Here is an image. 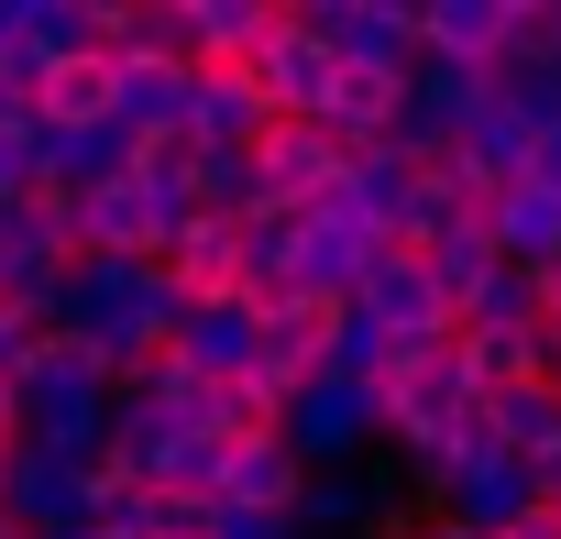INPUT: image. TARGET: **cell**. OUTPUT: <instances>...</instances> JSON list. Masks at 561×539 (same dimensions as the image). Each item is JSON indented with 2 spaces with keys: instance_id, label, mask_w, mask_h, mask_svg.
Instances as JSON below:
<instances>
[{
  "instance_id": "cell-1",
  "label": "cell",
  "mask_w": 561,
  "mask_h": 539,
  "mask_svg": "<svg viewBox=\"0 0 561 539\" xmlns=\"http://www.w3.org/2000/svg\"><path fill=\"white\" fill-rule=\"evenodd\" d=\"M23 309L45 320V342H78L111 386L144 375V364L176 342V320H187V298L165 287V264H122V253H78L67 276H56L45 298H23Z\"/></svg>"
},
{
  "instance_id": "cell-2",
  "label": "cell",
  "mask_w": 561,
  "mask_h": 539,
  "mask_svg": "<svg viewBox=\"0 0 561 539\" xmlns=\"http://www.w3.org/2000/svg\"><path fill=\"white\" fill-rule=\"evenodd\" d=\"M111 375L78 353V342H45L23 375H12V408H23V440L34 451H67V462H100V440H111Z\"/></svg>"
},
{
  "instance_id": "cell-3",
  "label": "cell",
  "mask_w": 561,
  "mask_h": 539,
  "mask_svg": "<svg viewBox=\"0 0 561 539\" xmlns=\"http://www.w3.org/2000/svg\"><path fill=\"white\" fill-rule=\"evenodd\" d=\"M275 440L298 451V473H342V462H364V451H375V386L342 375V364H320V375L287 397Z\"/></svg>"
},
{
  "instance_id": "cell-4",
  "label": "cell",
  "mask_w": 561,
  "mask_h": 539,
  "mask_svg": "<svg viewBox=\"0 0 561 539\" xmlns=\"http://www.w3.org/2000/svg\"><path fill=\"white\" fill-rule=\"evenodd\" d=\"M375 253H386V231H375V220L342 198V176H331V187L298 209V276H287V298H320V309H342V298L364 287V264H375Z\"/></svg>"
},
{
  "instance_id": "cell-5",
  "label": "cell",
  "mask_w": 561,
  "mask_h": 539,
  "mask_svg": "<svg viewBox=\"0 0 561 539\" xmlns=\"http://www.w3.org/2000/svg\"><path fill=\"white\" fill-rule=\"evenodd\" d=\"M298 12H309V34L331 45L342 78H397L408 89V67H419V0H298Z\"/></svg>"
},
{
  "instance_id": "cell-6",
  "label": "cell",
  "mask_w": 561,
  "mask_h": 539,
  "mask_svg": "<svg viewBox=\"0 0 561 539\" xmlns=\"http://www.w3.org/2000/svg\"><path fill=\"white\" fill-rule=\"evenodd\" d=\"M0 517L23 539H56V528H89L100 517V462H67V451H0Z\"/></svg>"
},
{
  "instance_id": "cell-7",
  "label": "cell",
  "mask_w": 561,
  "mask_h": 539,
  "mask_svg": "<svg viewBox=\"0 0 561 539\" xmlns=\"http://www.w3.org/2000/svg\"><path fill=\"white\" fill-rule=\"evenodd\" d=\"M430 506H440V517H462L473 539H495V528H517V517L539 506V473H528L517 451H495V440H462V451L440 462Z\"/></svg>"
},
{
  "instance_id": "cell-8",
  "label": "cell",
  "mask_w": 561,
  "mask_h": 539,
  "mask_svg": "<svg viewBox=\"0 0 561 539\" xmlns=\"http://www.w3.org/2000/svg\"><path fill=\"white\" fill-rule=\"evenodd\" d=\"M331 364V309L320 298H253V397H275V408H287L309 375Z\"/></svg>"
},
{
  "instance_id": "cell-9",
  "label": "cell",
  "mask_w": 561,
  "mask_h": 539,
  "mask_svg": "<svg viewBox=\"0 0 561 539\" xmlns=\"http://www.w3.org/2000/svg\"><path fill=\"white\" fill-rule=\"evenodd\" d=\"M342 309H364V320H375V331H397V342H451V331H462V320H451V298L430 287V264H419L408 242H386V253L364 264V287H353Z\"/></svg>"
},
{
  "instance_id": "cell-10",
  "label": "cell",
  "mask_w": 561,
  "mask_h": 539,
  "mask_svg": "<svg viewBox=\"0 0 561 539\" xmlns=\"http://www.w3.org/2000/svg\"><path fill=\"white\" fill-rule=\"evenodd\" d=\"M78 264V231H67V198H0V298H45Z\"/></svg>"
},
{
  "instance_id": "cell-11",
  "label": "cell",
  "mask_w": 561,
  "mask_h": 539,
  "mask_svg": "<svg viewBox=\"0 0 561 539\" xmlns=\"http://www.w3.org/2000/svg\"><path fill=\"white\" fill-rule=\"evenodd\" d=\"M331 45L309 34V12H275V34H264V56H253V89H264V122H320V100H331Z\"/></svg>"
},
{
  "instance_id": "cell-12",
  "label": "cell",
  "mask_w": 561,
  "mask_h": 539,
  "mask_svg": "<svg viewBox=\"0 0 561 539\" xmlns=\"http://www.w3.org/2000/svg\"><path fill=\"white\" fill-rule=\"evenodd\" d=\"M342 176V144L320 122H264L253 133V209H309Z\"/></svg>"
},
{
  "instance_id": "cell-13",
  "label": "cell",
  "mask_w": 561,
  "mask_h": 539,
  "mask_svg": "<svg viewBox=\"0 0 561 539\" xmlns=\"http://www.w3.org/2000/svg\"><path fill=\"white\" fill-rule=\"evenodd\" d=\"M187 89H198V67L111 56V122H122L133 144H187Z\"/></svg>"
},
{
  "instance_id": "cell-14",
  "label": "cell",
  "mask_w": 561,
  "mask_h": 539,
  "mask_svg": "<svg viewBox=\"0 0 561 539\" xmlns=\"http://www.w3.org/2000/svg\"><path fill=\"white\" fill-rule=\"evenodd\" d=\"M386 495H397V473H375V462H342V473H309L298 484V539H375L386 528Z\"/></svg>"
},
{
  "instance_id": "cell-15",
  "label": "cell",
  "mask_w": 561,
  "mask_h": 539,
  "mask_svg": "<svg viewBox=\"0 0 561 539\" xmlns=\"http://www.w3.org/2000/svg\"><path fill=\"white\" fill-rule=\"evenodd\" d=\"M484 242H495V264H517V276H550V264H561V198L550 187H495L484 198Z\"/></svg>"
},
{
  "instance_id": "cell-16",
  "label": "cell",
  "mask_w": 561,
  "mask_h": 539,
  "mask_svg": "<svg viewBox=\"0 0 561 539\" xmlns=\"http://www.w3.org/2000/svg\"><path fill=\"white\" fill-rule=\"evenodd\" d=\"M165 353H176L198 386H242V375H253V298H209V309H187Z\"/></svg>"
},
{
  "instance_id": "cell-17",
  "label": "cell",
  "mask_w": 561,
  "mask_h": 539,
  "mask_svg": "<svg viewBox=\"0 0 561 539\" xmlns=\"http://www.w3.org/2000/svg\"><path fill=\"white\" fill-rule=\"evenodd\" d=\"M165 287H176L187 309L242 298V220H187V231L165 242Z\"/></svg>"
},
{
  "instance_id": "cell-18",
  "label": "cell",
  "mask_w": 561,
  "mask_h": 539,
  "mask_svg": "<svg viewBox=\"0 0 561 539\" xmlns=\"http://www.w3.org/2000/svg\"><path fill=\"white\" fill-rule=\"evenodd\" d=\"M495 45H506V0H419V56L430 67H495Z\"/></svg>"
},
{
  "instance_id": "cell-19",
  "label": "cell",
  "mask_w": 561,
  "mask_h": 539,
  "mask_svg": "<svg viewBox=\"0 0 561 539\" xmlns=\"http://www.w3.org/2000/svg\"><path fill=\"white\" fill-rule=\"evenodd\" d=\"M298 484H309V473H298L287 440H242V451L220 462V506H231V517H298Z\"/></svg>"
},
{
  "instance_id": "cell-20",
  "label": "cell",
  "mask_w": 561,
  "mask_h": 539,
  "mask_svg": "<svg viewBox=\"0 0 561 539\" xmlns=\"http://www.w3.org/2000/svg\"><path fill=\"white\" fill-rule=\"evenodd\" d=\"M419 176H430V165H408L397 144H364V154H342V198H353V209H364V220H375L386 242H397V220H408Z\"/></svg>"
},
{
  "instance_id": "cell-21",
  "label": "cell",
  "mask_w": 561,
  "mask_h": 539,
  "mask_svg": "<svg viewBox=\"0 0 561 539\" xmlns=\"http://www.w3.org/2000/svg\"><path fill=\"white\" fill-rule=\"evenodd\" d=\"M484 440L517 451V462L539 473V462L561 451V397H550V386H506V397H484Z\"/></svg>"
},
{
  "instance_id": "cell-22",
  "label": "cell",
  "mask_w": 561,
  "mask_h": 539,
  "mask_svg": "<svg viewBox=\"0 0 561 539\" xmlns=\"http://www.w3.org/2000/svg\"><path fill=\"white\" fill-rule=\"evenodd\" d=\"M34 122H45V133H89V122H111V56L56 67V78L34 89Z\"/></svg>"
},
{
  "instance_id": "cell-23",
  "label": "cell",
  "mask_w": 561,
  "mask_h": 539,
  "mask_svg": "<svg viewBox=\"0 0 561 539\" xmlns=\"http://www.w3.org/2000/svg\"><path fill=\"white\" fill-rule=\"evenodd\" d=\"M298 276V209H253L242 220V298H287Z\"/></svg>"
},
{
  "instance_id": "cell-24",
  "label": "cell",
  "mask_w": 561,
  "mask_h": 539,
  "mask_svg": "<svg viewBox=\"0 0 561 539\" xmlns=\"http://www.w3.org/2000/svg\"><path fill=\"white\" fill-rule=\"evenodd\" d=\"M419 264H430V287H440V298H451V320H462V298L495 276V242H484V220H462V231H440Z\"/></svg>"
},
{
  "instance_id": "cell-25",
  "label": "cell",
  "mask_w": 561,
  "mask_h": 539,
  "mask_svg": "<svg viewBox=\"0 0 561 539\" xmlns=\"http://www.w3.org/2000/svg\"><path fill=\"white\" fill-rule=\"evenodd\" d=\"M220 462H231V451H220L209 429H176V440H165V473H154V495H176V506H220Z\"/></svg>"
},
{
  "instance_id": "cell-26",
  "label": "cell",
  "mask_w": 561,
  "mask_h": 539,
  "mask_svg": "<svg viewBox=\"0 0 561 539\" xmlns=\"http://www.w3.org/2000/svg\"><path fill=\"white\" fill-rule=\"evenodd\" d=\"M517 320H539V276H517V264H495V276L462 298V331H517Z\"/></svg>"
},
{
  "instance_id": "cell-27",
  "label": "cell",
  "mask_w": 561,
  "mask_h": 539,
  "mask_svg": "<svg viewBox=\"0 0 561 539\" xmlns=\"http://www.w3.org/2000/svg\"><path fill=\"white\" fill-rule=\"evenodd\" d=\"M561 56V0H506V45L495 67H550Z\"/></svg>"
},
{
  "instance_id": "cell-28",
  "label": "cell",
  "mask_w": 561,
  "mask_h": 539,
  "mask_svg": "<svg viewBox=\"0 0 561 539\" xmlns=\"http://www.w3.org/2000/svg\"><path fill=\"white\" fill-rule=\"evenodd\" d=\"M0 198H34V122H0Z\"/></svg>"
},
{
  "instance_id": "cell-29",
  "label": "cell",
  "mask_w": 561,
  "mask_h": 539,
  "mask_svg": "<svg viewBox=\"0 0 561 539\" xmlns=\"http://www.w3.org/2000/svg\"><path fill=\"white\" fill-rule=\"evenodd\" d=\"M209 539H298L287 517H231V506H209Z\"/></svg>"
},
{
  "instance_id": "cell-30",
  "label": "cell",
  "mask_w": 561,
  "mask_h": 539,
  "mask_svg": "<svg viewBox=\"0 0 561 539\" xmlns=\"http://www.w3.org/2000/svg\"><path fill=\"white\" fill-rule=\"evenodd\" d=\"M386 539H473V528H462V517H440V506H430V517H397V528H386Z\"/></svg>"
},
{
  "instance_id": "cell-31",
  "label": "cell",
  "mask_w": 561,
  "mask_h": 539,
  "mask_svg": "<svg viewBox=\"0 0 561 539\" xmlns=\"http://www.w3.org/2000/svg\"><path fill=\"white\" fill-rule=\"evenodd\" d=\"M495 539H561V517H550V506H528V517H517V528H495Z\"/></svg>"
},
{
  "instance_id": "cell-32",
  "label": "cell",
  "mask_w": 561,
  "mask_h": 539,
  "mask_svg": "<svg viewBox=\"0 0 561 539\" xmlns=\"http://www.w3.org/2000/svg\"><path fill=\"white\" fill-rule=\"evenodd\" d=\"M0 451H23V408H12V386H0Z\"/></svg>"
},
{
  "instance_id": "cell-33",
  "label": "cell",
  "mask_w": 561,
  "mask_h": 539,
  "mask_svg": "<svg viewBox=\"0 0 561 539\" xmlns=\"http://www.w3.org/2000/svg\"><path fill=\"white\" fill-rule=\"evenodd\" d=\"M0 56H12V0H0Z\"/></svg>"
},
{
  "instance_id": "cell-34",
  "label": "cell",
  "mask_w": 561,
  "mask_h": 539,
  "mask_svg": "<svg viewBox=\"0 0 561 539\" xmlns=\"http://www.w3.org/2000/svg\"><path fill=\"white\" fill-rule=\"evenodd\" d=\"M56 539H100V528H56Z\"/></svg>"
},
{
  "instance_id": "cell-35",
  "label": "cell",
  "mask_w": 561,
  "mask_h": 539,
  "mask_svg": "<svg viewBox=\"0 0 561 539\" xmlns=\"http://www.w3.org/2000/svg\"><path fill=\"white\" fill-rule=\"evenodd\" d=\"M0 539H23V528H12V517H0Z\"/></svg>"
},
{
  "instance_id": "cell-36",
  "label": "cell",
  "mask_w": 561,
  "mask_h": 539,
  "mask_svg": "<svg viewBox=\"0 0 561 539\" xmlns=\"http://www.w3.org/2000/svg\"><path fill=\"white\" fill-rule=\"evenodd\" d=\"M550 397H561V364H550Z\"/></svg>"
},
{
  "instance_id": "cell-37",
  "label": "cell",
  "mask_w": 561,
  "mask_h": 539,
  "mask_svg": "<svg viewBox=\"0 0 561 539\" xmlns=\"http://www.w3.org/2000/svg\"><path fill=\"white\" fill-rule=\"evenodd\" d=\"M550 517H561V495H550Z\"/></svg>"
}]
</instances>
